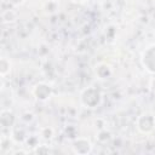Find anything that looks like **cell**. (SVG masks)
<instances>
[{
	"label": "cell",
	"instance_id": "cell-2",
	"mask_svg": "<svg viewBox=\"0 0 155 155\" xmlns=\"http://www.w3.org/2000/svg\"><path fill=\"white\" fill-rule=\"evenodd\" d=\"M136 126L144 134L151 133L155 130V115L149 111L142 113L136 120Z\"/></svg>",
	"mask_w": 155,
	"mask_h": 155
},
{
	"label": "cell",
	"instance_id": "cell-5",
	"mask_svg": "<svg viewBox=\"0 0 155 155\" xmlns=\"http://www.w3.org/2000/svg\"><path fill=\"white\" fill-rule=\"evenodd\" d=\"M33 94L35 96V98H38L39 101H46L50 98L51 96V87L47 84H38L34 86L33 88Z\"/></svg>",
	"mask_w": 155,
	"mask_h": 155
},
{
	"label": "cell",
	"instance_id": "cell-8",
	"mask_svg": "<svg viewBox=\"0 0 155 155\" xmlns=\"http://www.w3.org/2000/svg\"><path fill=\"white\" fill-rule=\"evenodd\" d=\"M24 1H25V0H8V2H10L11 5H13V6H19V5H22Z\"/></svg>",
	"mask_w": 155,
	"mask_h": 155
},
{
	"label": "cell",
	"instance_id": "cell-3",
	"mask_svg": "<svg viewBox=\"0 0 155 155\" xmlns=\"http://www.w3.org/2000/svg\"><path fill=\"white\" fill-rule=\"evenodd\" d=\"M143 67L151 74H155V45H150L142 54Z\"/></svg>",
	"mask_w": 155,
	"mask_h": 155
},
{
	"label": "cell",
	"instance_id": "cell-7",
	"mask_svg": "<svg viewBox=\"0 0 155 155\" xmlns=\"http://www.w3.org/2000/svg\"><path fill=\"white\" fill-rule=\"evenodd\" d=\"M10 70H11V62L6 57H2L1 61H0V73H1V76H5Z\"/></svg>",
	"mask_w": 155,
	"mask_h": 155
},
{
	"label": "cell",
	"instance_id": "cell-6",
	"mask_svg": "<svg viewBox=\"0 0 155 155\" xmlns=\"http://www.w3.org/2000/svg\"><path fill=\"white\" fill-rule=\"evenodd\" d=\"M111 73H113L111 67H110L109 64H107V63H99V64L96 67V75H97L99 79H102V80L109 78V76L111 75Z\"/></svg>",
	"mask_w": 155,
	"mask_h": 155
},
{
	"label": "cell",
	"instance_id": "cell-10",
	"mask_svg": "<svg viewBox=\"0 0 155 155\" xmlns=\"http://www.w3.org/2000/svg\"><path fill=\"white\" fill-rule=\"evenodd\" d=\"M71 1H74V2H85L87 0H71Z\"/></svg>",
	"mask_w": 155,
	"mask_h": 155
},
{
	"label": "cell",
	"instance_id": "cell-1",
	"mask_svg": "<svg viewBox=\"0 0 155 155\" xmlns=\"http://www.w3.org/2000/svg\"><path fill=\"white\" fill-rule=\"evenodd\" d=\"M81 103L86 108H97L102 103V93L93 86H90L81 93Z\"/></svg>",
	"mask_w": 155,
	"mask_h": 155
},
{
	"label": "cell",
	"instance_id": "cell-9",
	"mask_svg": "<svg viewBox=\"0 0 155 155\" xmlns=\"http://www.w3.org/2000/svg\"><path fill=\"white\" fill-rule=\"evenodd\" d=\"M150 88L155 92V78H154V79L151 80V82H150Z\"/></svg>",
	"mask_w": 155,
	"mask_h": 155
},
{
	"label": "cell",
	"instance_id": "cell-4",
	"mask_svg": "<svg viewBox=\"0 0 155 155\" xmlns=\"http://www.w3.org/2000/svg\"><path fill=\"white\" fill-rule=\"evenodd\" d=\"M73 149L78 154H88L92 150V144L88 139L80 137L73 142Z\"/></svg>",
	"mask_w": 155,
	"mask_h": 155
}]
</instances>
